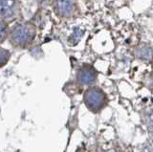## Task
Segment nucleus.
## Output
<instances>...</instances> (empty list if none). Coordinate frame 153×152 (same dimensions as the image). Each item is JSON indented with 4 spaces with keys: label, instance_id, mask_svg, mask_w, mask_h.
Instances as JSON below:
<instances>
[{
    "label": "nucleus",
    "instance_id": "obj_4",
    "mask_svg": "<svg viewBox=\"0 0 153 152\" xmlns=\"http://www.w3.org/2000/svg\"><path fill=\"white\" fill-rule=\"evenodd\" d=\"M16 0H1V17L3 19H9L16 16Z\"/></svg>",
    "mask_w": 153,
    "mask_h": 152
},
{
    "label": "nucleus",
    "instance_id": "obj_5",
    "mask_svg": "<svg viewBox=\"0 0 153 152\" xmlns=\"http://www.w3.org/2000/svg\"><path fill=\"white\" fill-rule=\"evenodd\" d=\"M56 13L61 16H69L74 12V0H56L55 4Z\"/></svg>",
    "mask_w": 153,
    "mask_h": 152
},
{
    "label": "nucleus",
    "instance_id": "obj_11",
    "mask_svg": "<svg viewBox=\"0 0 153 152\" xmlns=\"http://www.w3.org/2000/svg\"><path fill=\"white\" fill-rule=\"evenodd\" d=\"M105 152H117V151H115L113 149H110V150H107V151H105Z\"/></svg>",
    "mask_w": 153,
    "mask_h": 152
},
{
    "label": "nucleus",
    "instance_id": "obj_1",
    "mask_svg": "<svg viewBox=\"0 0 153 152\" xmlns=\"http://www.w3.org/2000/svg\"><path fill=\"white\" fill-rule=\"evenodd\" d=\"M36 36V29L32 24L24 23L13 28L11 34L12 42L18 47H26Z\"/></svg>",
    "mask_w": 153,
    "mask_h": 152
},
{
    "label": "nucleus",
    "instance_id": "obj_3",
    "mask_svg": "<svg viewBox=\"0 0 153 152\" xmlns=\"http://www.w3.org/2000/svg\"><path fill=\"white\" fill-rule=\"evenodd\" d=\"M97 79V74L93 67H91L89 65L82 66L78 72V80L84 85L92 84L96 82Z\"/></svg>",
    "mask_w": 153,
    "mask_h": 152
},
{
    "label": "nucleus",
    "instance_id": "obj_10",
    "mask_svg": "<svg viewBox=\"0 0 153 152\" xmlns=\"http://www.w3.org/2000/svg\"><path fill=\"white\" fill-rule=\"evenodd\" d=\"M147 123L151 128H153V110L149 113V115L147 116Z\"/></svg>",
    "mask_w": 153,
    "mask_h": 152
},
{
    "label": "nucleus",
    "instance_id": "obj_8",
    "mask_svg": "<svg viewBox=\"0 0 153 152\" xmlns=\"http://www.w3.org/2000/svg\"><path fill=\"white\" fill-rule=\"evenodd\" d=\"M10 56H11V54L8 50L5 49H1V52H0V62H1V66H4L8 61Z\"/></svg>",
    "mask_w": 153,
    "mask_h": 152
},
{
    "label": "nucleus",
    "instance_id": "obj_9",
    "mask_svg": "<svg viewBox=\"0 0 153 152\" xmlns=\"http://www.w3.org/2000/svg\"><path fill=\"white\" fill-rule=\"evenodd\" d=\"M0 32H1V41H3L7 36V25L5 24L4 21H1V29H0Z\"/></svg>",
    "mask_w": 153,
    "mask_h": 152
},
{
    "label": "nucleus",
    "instance_id": "obj_6",
    "mask_svg": "<svg viewBox=\"0 0 153 152\" xmlns=\"http://www.w3.org/2000/svg\"><path fill=\"white\" fill-rule=\"evenodd\" d=\"M136 56L142 59H150L152 58V49L147 45L140 46L136 50Z\"/></svg>",
    "mask_w": 153,
    "mask_h": 152
},
{
    "label": "nucleus",
    "instance_id": "obj_7",
    "mask_svg": "<svg viewBox=\"0 0 153 152\" xmlns=\"http://www.w3.org/2000/svg\"><path fill=\"white\" fill-rule=\"evenodd\" d=\"M81 34H82V32H81L79 29H76L74 31V33L70 36L69 37V42L70 43L73 45V44H76L79 41L80 39V37H81Z\"/></svg>",
    "mask_w": 153,
    "mask_h": 152
},
{
    "label": "nucleus",
    "instance_id": "obj_2",
    "mask_svg": "<svg viewBox=\"0 0 153 152\" xmlns=\"http://www.w3.org/2000/svg\"><path fill=\"white\" fill-rule=\"evenodd\" d=\"M84 102L90 110L99 111L105 105L106 97L102 89L98 87H92L85 92Z\"/></svg>",
    "mask_w": 153,
    "mask_h": 152
}]
</instances>
